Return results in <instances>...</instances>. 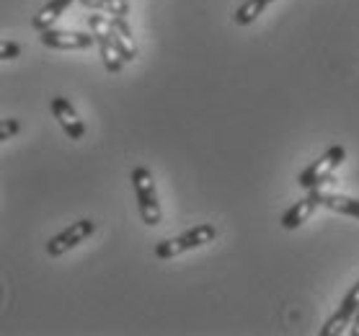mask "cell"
I'll use <instances>...</instances> for the list:
<instances>
[{
	"label": "cell",
	"mask_w": 359,
	"mask_h": 336,
	"mask_svg": "<svg viewBox=\"0 0 359 336\" xmlns=\"http://www.w3.org/2000/svg\"><path fill=\"white\" fill-rule=\"evenodd\" d=\"M132 187H135V197H137V207H140V217L145 225L156 228L163 220V210H161V202H158V191H156V179L150 168L145 166H137L132 171Z\"/></svg>",
	"instance_id": "1"
},
{
	"label": "cell",
	"mask_w": 359,
	"mask_h": 336,
	"mask_svg": "<svg viewBox=\"0 0 359 336\" xmlns=\"http://www.w3.org/2000/svg\"><path fill=\"white\" fill-rule=\"evenodd\" d=\"M215 238H217V230L215 225H196V228L187 230L184 236L179 238H168V241H161L156 246V256L158 259H173V256H181L187 254V251H194L199 246H207V243H212Z\"/></svg>",
	"instance_id": "2"
},
{
	"label": "cell",
	"mask_w": 359,
	"mask_h": 336,
	"mask_svg": "<svg viewBox=\"0 0 359 336\" xmlns=\"http://www.w3.org/2000/svg\"><path fill=\"white\" fill-rule=\"evenodd\" d=\"M88 26H90V34L96 36V44H98V52H101V60H104V65H107L109 73H122L124 67V58L119 47H116L114 41V32H111V18L107 16H88Z\"/></svg>",
	"instance_id": "3"
},
{
	"label": "cell",
	"mask_w": 359,
	"mask_h": 336,
	"mask_svg": "<svg viewBox=\"0 0 359 336\" xmlns=\"http://www.w3.org/2000/svg\"><path fill=\"white\" fill-rule=\"evenodd\" d=\"M344 158H346V150H344V145H334V148H328L323 156L316 161V163H311L305 171L300 173V179H297V184H300L302 189H318L323 181L331 176V173L339 168V166L344 163Z\"/></svg>",
	"instance_id": "4"
},
{
	"label": "cell",
	"mask_w": 359,
	"mask_h": 336,
	"mask_svg": "<svg viewBox=\"0 0 359 336\" xmlns=\"http://www.w3.org/2000/svg\"><path fill=\"white\" fill-rule=\"evenodd\" d=\"M93 230H96V222L93 220H78L73 222L70 228H65L62 233H57L55 238H49L47 243V254L52 259H57V256L67 254L70 248H75L78 243H83L88 236H93Z\"/></svg>",
	"instance_id": "5"
},
{
	"label": "cell",
	"mask_w": 359,
	"mask_h": 336,
	"mask_svg": "<svg viewBox=\"0 0 359 336\" xmlns=\"http://www.w3.org/2000/svg\"><path fill=\"white\" fill-rule=\"evenodd\" d=\"M41 44L49 50H90L96 44L93 34H81V32H60V29H47L41 32Z\"/></svg>",
	"instance_id": "6"
},
{
	"label": "cell",
	"mask_w": 359,
	"mask_h": 336,
	"mask_svg": "<svg viewBox=\"0 0 359 336\" xmlns=\"http://www.w3.org/2000/svg\"><path fill=\"white\" fill-rule=\"evenodd\" d=\"M357 311H359V282H357V285H351V290L344 295L341 305H339V311L334 313V318L320 328V336L344 334V331H346V326H351V321H354Z\"/></svg>",
	"instance_id": "7"
},
{
	"label": "cell",
	"mask_w": 359,
	"mask_h": 336,
	"mask_svg": "<svg viewBox=\"0 0 359 336\" xmlns=\"http://www.w3.org/2000/svg\"><path fill=\"white\" fill-rule=\"evenodd\" d=\"M52 114H55V119H57L60 127L65 130V135L70 140H83V137H86V124L78 119L75 109L70 107V101H67V99H62V96H55V99H52Z\"/></svg>",
	"instance_id": "8"
},
{
	"label": "cell",
	"mask_w": 359,
	"mask_h": 336,
	"mask_svg": "<svg viewBox=\"0 0 359 336\" xmlns=\"http://www.w3.org/2000/svg\"><path fill=\"white\" fill-rule=\"evenodd\" d=\"M320 191H323V189H311V194H308V197L300 199L297 205L290 207V210L285 213V217H282V228H285V230H297V228H300L302 222L308 220V217L318 210Z\"/></svg>",
	"instance_id": "9"
},
{
	"label": "cell",
	"mask_w": 359,
	"mask_h": 336,
	"mask_svg": "<svg viewBox=\"0 0 359 336\" xmlns=\"http://www.w3.org/2000/svg\"><path fill=\"white\" fill-rule=\"evenodd\" d=\"M111 32H114V41L122 52L124 62H132L137 58V47L132 41V29L127 24V16H111Z\"/></svg>",
	"instance_id": "10"
},
{
	"label": "cell",
	"mask_w": 359,
	"mask_h": 336,
	"mask_svg": "<svg viewBox=\"0 0 359 336\" xmlns=\"http://www.w3.org/2000/svg\"><path fill=\"white\" fill-rule=\"evenodd\" d=\"M70 6H73V0H49L47 6L32 18V29L34 32H47V29H52V24H55Z\"/></svg>",
	"instance_id": "11"
},
{
	"label": "cell",
	"mask_w": 359,
	"mask_h": 336,
	"mask_svg": "<svg viewBox=\"0 0 359 336\" xmlns=\"http://www.w3.org/2000/svg\"><path fill=\"white\" fill-rule=\"evenodd\" d=\"M320 205L334 210L339 215H349L359 220V199L344 197V194H334V191H320Z\"/></svg>",
	"instance_id": "12"
},
{
	"label": "cell",
	"mask_w": 359,
	"mask_h": 336,
	"mask_svg": "<svg viewBox=\"0 0 359 336\" xmlns=\"http://www.w3.org/2000/svg\"><path fill=\"white\" fill-rule=\"evenodd\" d=\"M269 3H274V0H245L243 6L236 11V16H233V24L236 26H248L253 24L256 18L262 16L264 8L269 6Z\"/></svg>",
	"instance_id": "13"
},
{
	"label": "cell",
	"mask_w": 359,
	"mask_h": 336,
	"mask_svg": "<svg viewBox=\"0 0 359 336\" xmlns=\"http://www.w3.org/2000/svg\"><path fill=\"white\" fill-rule=\"evenodd\" d=\"M81 6L109 16H130V0H81Z\"/></svg>",
	"instance_id": "14"
},
{
	"label": "cell",
	"mask_w": 359,
	"mask_h": 336,
	"mask_svg": "<svg viewBox=\"0 0 359 336\" xmlns=\"http://www.w3.org/2000/svg\"><path fill=\"white\" fill-rule=\"evenodd\" d=\"M18 52H21V47H18L16 41H11V39L0 41V60H16Z\"/></svg>",
	"instance_id": "15"
},
{
	"label": "cell",
	"mask_w": 359,
	"mask_h": 336,
	"mask_svg": "<svg viewBox=\"0 0 359 336\" xmlns=\"http://www.w3.org/2000/svg\"><path fill=\"white\" fill-rule=\"evenodd\" d=\"M18 130H21V124H18L16 119H3V122H0V140L6 142V140L13 137Z\"/></svg>",
	"instance_id": "16"
},
{
	"label": "cell",
	"mask_w": 359,
	"mask_h": 336,
	"mask_svg": "<svg viewBox=\"0 0 359 336\" xmlns=\"http://www.w3.org/2000/svg\"><path fill=\"white\" fill-rule=\"evenodd\" d=\"M351 336H359V311H357V316H354V321H351Z\"/></svg>",
	"instance_id": "17"
}]
</instances>
